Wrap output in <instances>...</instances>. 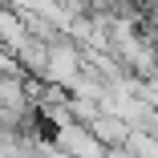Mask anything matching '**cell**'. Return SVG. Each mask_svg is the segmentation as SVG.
Here are the masks:
<instances>
[{
	"mask_svg": "<svg viewBox=\"0 0 158 158\" xmlns=\"http://www.w3.org/2000/svg\"><path fill=\"white\" fill-rule=\"evenodd\" d=\"M28 41V28H24V16L12 8V4H0V49L4 53H20V45Z\"/></svg>",
	"mask_w": 158,
	"mask_h": 158,
	"instance_id": "1",
	"label": "cell"
},
{
	"mask_svg": "<svg viewBox=\"0 0 158 158\" xmlns=\"http://www.w3.org/2000/svg\"><path fill=\"white\" fill-rule=\"evenodd\" d=\"M8 77H28V73L20 69V61H16L12 53H4V49H0V81H8Z\"/></svg>",
	"mask_w": 158,
	"mask_h": 158,
	"instance_id": "2",
	"label": "cell"
}]
</instances>
